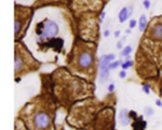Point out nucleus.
<instances>
[{
    "instance_id": "4468645a",
    "label": "nucleus",
    "mask_w": 162,
    "mask_h": 130,
    "mask_svg": "<svg viewBox=\"0 0 162 130\" xmlns=\"http://www.w3.org/2000/svg\"><path fill=\"white\" fill-rule=\"evenodd\" d=\"M143 4L145 8L146 9H148L150 6V2L149 0H144L143 2Z\"/></svg>"
},
{
    "instance_id": "412c9836",
    "label": "nucleus",
    "mask_w": 162,
    "mask_h": 130,
    "mask_svg": "<svg viewBox=\"0 0 162 130\" xmlns=\"http://www.w3.org/2000/svg\"><path fill=\"white\" fill-rule=\"evenodd\" d=\"M156 105L158 106H161L162 105V102L160 100H157L156 101Z\"/></svg>"
},
{
    "instance_id": "4be33fe9",
    "label": "nucleus",
    "mask_w": 162,
    "mask_h": 130,
    "mask_svg": "<svg viewBox=\"0 0 162 130\" xmlns=\"http://www.w3.org/2000/svg\"><path fill=\"white\" fill-rule=\"evenodd\" d=\"M109 35V31L108 30H106V31L104 32V36H105L106 37H108Z\"/></svg>"
},
{
    "instance_id": "1a4fd4ad",
    "label": "nucleus",
    "mask_w": 162,
    "mask_h": 130,
    "mask_svg": "<svg viewBox=\"0 0 162 130\" xmlns=\"http://www.w3.org/2000/svg\"><path fill=\"white\" fill-rule=\"evenodd\" d=\"M23 64V61L22 58L18 56L17 55L15 57V66H14V69L15 71H17L19 70L22 66Z\"/></svg>"
},
{
    "instance_id": "6e6552de",
    "label": "nucleus",
    "mask_w": 162,
    "mask_h": 130,
    "mask_svg": "<svg viewBox=\"0 0 162 130\" xmlns=\"http://www.w3.org/2000/svg\"><path fill=\"white\" fill-rule=\"evenodd\" d=\"M147 24V18L145 15L141 16L139 21V29L140 31H143L145 29Z\"/></svg>"
},
{
    "instance_id": "f8f14e48",
    "label": "nucleus",
    "mask_w": 162,
    "mask_h": 130,
    "mask_svg": "<svg viewBox=\"0 0 162 130\" xmlns=\"http://www.w3.org/2000/svg\"><path fill=\"white\" fill-rule=\"evenodd\" d=\"M120 61H115V62L110 63V64L109 65V69H116L118 67V66L120 65Z\"/></svg>"
},
{
    "instance_id": "0eeeda50",
    "label": "nucleus",
    "mask_w": 162,
    "mask_h": 130,
    "mask_svg": "<svg viewBox=\"0 0 162 130\" xmlns=\"http://www.w3.org/2000/svg\"><path fill=\"white\" fill-rule=\"evenodd\" d=\"M128 15L129 12L128 9L126 7L123 8L120 11L118 15L119 20L120 22L121 23L124 22L128 18Z\"/></svg>"
},
{
    "instance_id": "a211bd4d",
    "label": "nucleus",
    "mask_w": 162,
    "mask_h": 130,
    "mask_svg": "<svg viewBox=\"0 0 162 130\" xmlns=\"http://www.w3.org/2000/svg\"><path fill=\"white\" fill-rule=\"evenodd\" d=\"M115 88V86L114 84H110L108 87V90L110 91H112Z\"/></svg>"
},
{
    "instance_id": "7ed1b4c3",
    "label": "nucleus",
    "mask_w": 162,
    "mask_h": 130,
    "mask_svg": "<svg viewBox=\"0 0 162 130\" xmlns=\"http://www.w3.org/2000/svg\"><path fill=\"white\" fill-rule=\"evenodd\" d=\"M34 123L37 128L40 129L45 128L50 123L49 117L46 114L40 113L35 116Z\"/></svg>"
},
{
    "instance_id": "f257e3e1",
    "label": "nucleus",
    "mask_w": 162,
    "mask_h": 130,
    "mask_svg": "<svg viewBox=\"0 0 162 130\" xmlns=\"http://www.w3.org/2000/svg\"><path fill=\"white\" fill-rule=\"evenodd\" d=\"M115 58V56L113 54H109L103 55L100 58L99 61V68L101 71L99 76L100 82L104 83L108 80L110 61L113 60Z\"/></svg>"
},
{
    "instance_id": "9d476101",
    "label": "nucleus",
    "mask_w": 162,
    "mask_h": 130,
    "mask_svg": "<svg viewBox=\"0 0 162 130\" xmlns=\"http://www.w3.org/2000/svg\"><path fill=\"white\" fill-rule=\"evenodd\" d=\"M132 47L130 46H126L122 51V55L124 56H128L132 52Z\"/></svg>"
},
{
    "instance_id": "f3484780",
    "label": "nucleus",
    "mask_w": 162,
    "mask_h": 130,
    "mask_svg": "<svg viewBox=\"0 0 162 130\" xmlns=\"http://www.w3.org/2000/svg\"><path fill=\"white\" fill-rule=\"evenodd\" d=\"M119 76L121 78H124L126 76V72L124 71H121L119 73Z\"/></svg>"
},
{
    "instance_id": "39448f33",
    "label": "nucleus",
    "mask_w": 162,
    "mask_h": 130,
    "mask_svg": "<svg viewBox=\"0 0 162 130\" xmlns=\"http://www.w3.org/2000/svg\"><path fill=\"white\" fill-rule=\"evenodd\" d=\"M127 112L128 111L126 109H124L121 110L119 113V122L123 126H126L130 122V119L127 116Z\"/></svg>"
},
{
    "instance_id": "f03ea898",
    "label": "nucleus",
    "mask_w": 162,
    "mask_h": 130,
    "mask_svg": "<svg viewBox=\"0 0 162 130\" xmlns=\"http://www.w3.org/2000/svg\"><path fill=\"white\" fill-rule=\"evenodd\" d=\"M58 32L57 25L52 21H48L45 24L42 36L44 38H51L55 36Z\"/></svg>"
},
{
    "instance_id": "20e7f679",
    "label": "nucleus",
    "mask_w": 162,
    "mask_h": 130,
    "mask_svg": "<svg viewBox=\"0 0 162 130\" xmlns=\"http://www.w3.org/2000/svg\"><path fill=\"white\" fill-rule=\"evenodd\" d=\"M92 62V57L91 54L85 51L80 54L78 58V64L83 68H87L90 66Z\"/></svg>"
},
{
    "instance_id": "6ab92c4d",
    "label": "nucleus",
    "mask_w": 162,
    "mask_h": 130,
    "mask_svg": "<svg viewBox=\"0 0 162 130\" xmlns=\"http://www.w3.org/2000/svg\"><path fill=\"white\" fill-rule=\"evenodd\" d=\"M117 47L118 49H121L122 47V44L121 42H118L117 44Z\"/></svg>"
},
{
    "instance_id": "9b49d317",
    "label": "nucleus",
    "mask_w": 162,
    "mask_h": 130,
    "mask_svg": "<svg viewBox=\"0 0 162 130\" xmlns=\"http://www.w3.org/2000/svg\"><path fill=\"white\" fill-rule=\"evenodd\" d=\"M133 64V63L132 61H127L122 64V68L124 70L127 69L128 68L132 66Z\"/></svg>"
},
{
    "instance_id": "ddd939ff",
    "label": "nucleus",
    "mask_w": 162,
    "mask_h": 130,
    "mask_svg": "<svg viewBox=\"0 0 162 130\" xmlns=\"http://www.w3.org/2000/svg\"><path fill=\"white\" fill-rule=\"evenodd\" d=\"M137 22L135 20H131L129 22V27L130 29H134L136 25Z\"/></svg>"
},
{
    "instance_id": "423d86ee",
    "label": "nucleus",
    "mask_w": 162,
    "mask_h": 130,
    "mask_svg": "<svg viewBox=\"0 0 162 130\" xmlns=\"http://www.w3.org/2000/svg\"><path fill=\"white\" fill-rule=\"evenodd\" d=\"M153 36L157 40H162V25L158 24L153 29Z\"/></svg>"
},
{
    "instance_id": "aec40b11",
    "label": "nucleus",
    "mask_w": 162,
    "mask_h": 130,
    "mask_svg": "<svg viewBox=\"0 0 162 130\" xmlns=\"http://www.w3.org/2000/svg\"><path fill=\"white\" fill-rule=\"evenodd\" d=\"M120 34V31H117L115 32V36L116 37H118Z\"/></svg>"
},
{
    "instance_id": "2eb2a0df",
    "label": "nucleus",
    "mask_w": 162,
    "mask_h": 130,
    "mask_svg": "<svg viewBox=\"0 0 162 130\" xmlns=\"http://www.w3.org/2000/svg\"><path fill=\"white\" fill-rule=\"evenodd\" d=\"M143 89L144 90V91L147 94H149V92H150V89H149V88L148 87V85H145L143 86Z\"/></svg>"
},
{
    "instance_id": "dca6fc26",
    "label": "nucleus",
    "mask_w": 162,
    "mask_h": 130,
    "mask_svg": "<svg viewBox=\"0 0 162 130\" xmlns=\"http://www.w3.org/2000/svg\"><path fill=\"white\" fill-rule=\"evenodd\" d=\"M153 113V111L151 108H147L146 109V110L145 111V113L147 114L148 115H152Z\"/></svg>"
}]
</instances>
